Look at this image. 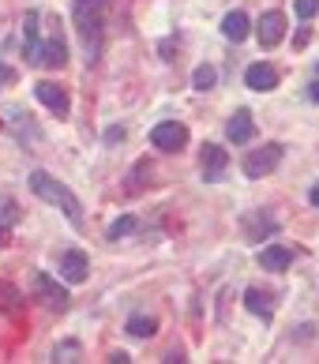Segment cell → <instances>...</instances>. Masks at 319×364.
<instances>
[{
	"mask_svg": "<svg viewBox=\"0 0 319 364\" xmlns=\"http://www.w3.org/2000/svg\"><path fill=\"white\" fill-rule=\"evenodd\" d=\"M293 263V248H286V245H263L259 248V267L263 271H286V267Z\"/></svg>",
	"mask_w": 319,
	"mask_h": 364,
	"instance_id": "16",
	"label": "cell"
},
{
	"mask_svg": "<svg viewBox=\"0 0 319 364\" xmlns=\"http://www.w3.org/2000/svg\"><path fill=\"white\" fill-rule=\"evenodd\" d=\"M256 38H259L263 49H274V46L286 38V11H278V8L263 11L259 23H256Z\"/></svg>",
	"mask_w": 319,
	"mask_h": 364,
	"instance_id": "9",
	"label": "cell"
},
{
	"mask_svg": "<svg viewBox=\"0 0 319 364\" xmlns=\"http://www.w3.org/2000/svg\"><path fill=\"white\" fill-rule=\"evenodd\" d=\"M136 229H139V218H136V214H121V218L109 225V240H124V237L136 233Z\"/></svg>",
	"mask_w": 319,
	"mask_h": 364,
	"instance_id": "23",
	"label": "cell"
},
{
	"mask_svg": "<svg viewBox=\"0 0 319 364\" xmlns=\"http://www.w3.org/2000/svg\"><path fill=\"white\" fill-rule=\"evenodd\" d=\"M26 184H31V192L42 199V203L57 207L75 229H83V207H79V196L72 192L68 184H60L57 177H49L45 169H34L31 177H26Z\"/></svg>",
	"mask_w": 319,
	"mask_h": 364,
	"instance_id": "2",
	"label": "cell"
},
{
	"mask_svg": "<svg viewBox=\"0 0 319 364\" xmlns=\"http://www.w3.org/2000/svg\"><path fill=\"white\" fill-rule=\"evenodd\" d=\"M38 26H42V16L31 8L23 16V57H26V64H38V57H42V34H38Z\"/></svg>",
	"mask_w": 319,
	"mask_h": 364,
	"instance_id": "11",
	"label": "cell"
},
{
	"mask_svg": "<svg viewBox=\"0 0 319 364\" xmlns=\"http://www.w3.org/2000/svg\"><path fill=\"white\" fill-rule=\"evenodd\" d=\"M8 83H16V68L0 60V87H8Z\"/></svg>",
	"mask_w": 319,
	"mask_h": 364,
	"instance_id": "27",
	"label": "cell"
},
{
	"mask_svg": "<svg viewBox=\"0 0 319 364\" xmlns=\"http://www.w3.org/2000/svg\"><path fill=\"white\" fill-rule=\"evenodd\" d=\"M124 331L131 334V338H154L158 334V319L154 316H143V312H136V316H128V323H124Z\"/></svg>",
	"mask_w": 319,
	"mask_h": 364,
	"instance_id": "20",
	"label": "cell"
},
{
	"mask_svg": "<svg viewBox=\"0 0 319 364\" xmlns=\"http://www.w3.org/2000/svg\"><path fill=\"white\" fill-rule=\"evenodd\" d=\"M244 308L256 319H271L274 316V308H278V301H274V293L271 289H259V286H248L244 289Z\"/></svg>",
	"mask_w": 319,
	"mask_h": 364,
	"instance_id": "14",
	"label": "cell"
},
{
	"mask_svg": "<svg viewBox=\"0 0 319 364\" xmlns=\"http://www.w3.org/2000/svg\"><path fill=\"white\" fill-rule=\"evenodd\" d=\"M166 364H177V360H184V349H169V353L162 357Z\"/></svg>",
	"mask_w": 319,
	"mask_h": 364,
	"instance_id": "31",
	"label": "cell"
},
{
	"mask_svg": "<svg viewBox=\"0 0 319 364\" xmlns=\"http://www.w3.org/2000/svg\"><path fill=\"white\" fill-rule=\"evenodd\" d=\"M143 181H151V161H136V169H131V181H128V192H139Z\"/></svg>",
	"mask_w": 319,
	"mask_h": 364,
	"instance_id": "25",
	"label": "cell"
},
{
	"mask_svg": "<svg viewBox=\"0 0 319 364\" xmlns=\"http://www.w3.org/2000/svg\"><path fill=\"white\" fill-rule=\"evenodd\" d=\"M8 124L16 128V136H19V139H31V143L42 139V128H38L34 120H26V117H23V109H16V105L8 109Z\"/></svg>",
	"mask_w": 319,
	"mask_h": 364,
	"instance_id": "18",
	"label": "cell"
},
{
	"mask_svg": "<svg viewBox=\"0 0 319 364\" xmlns=\"http://www.w3.org/2000/svg\"><path fill=\"white\" fill-rule=\"evenodd\" d=\"M109 360H113V364H128V360H131V353H124V349H113Z\"/></svg>",
	"mask_w": 319,
	"mask_h": 364,
	"instance_id": "30",
	"label": "cell"
},
{
	"mask_svg": "<svg viewBox=\"0 0 319 364\" xmlns=\"http://www.w3.org/2000/svg\"><path fill=\"white\" fill-rule=\"evenodd\" d=\"M34 293L42 296V304L53 308V312H64V308H68V301H72L68 289L57 286V278L45 274V271H38V274H34Z\"/></svg>",
	"mask_w": 319,
	"mask_h": 364,
	"instance_id": "10",
	"label": "cell"
},
{
	"mask_svg": "<svg viewBox=\"0 0 319 364\" xmlns=\"http://www.w3.org/2000/svg\"><path fill=\"white\" fill-rule=\"evenodd\" d=\"M308 203H312V207H319V184H315L312 192H308Z\"/></svg>",
	"mask_w": 319,
	"mask_h": 364,
	"instance_id": "32",
	"label": "cell"
},
{
	"mask_svg": "<svg viewBox=\"0 0 319 364\" xmlns=\"http://www.w3.org/2000/svg\"><path fill=\"white\" fill-rule=\"evenodd\" d=\"M293 11H297V19H312L319 11V0H293Z\"/></svg>",
	"mask_w": 319,
	"mask_h": 364,
	"instance_id": "26",
	"label": "cell"
},
{
	"mask_svg": "<svg viewBox=\"0 0 319 364\" xmlns=\"http://www.w3.org/2000/svg\"><path fill=\"white\" fill-rule=\"evenodd\" d=\"M244 87L248 90H259V94H267L278 87V72L271 68L267 60H259V64H248V72H244Z\"/></svg>",
	"mask_w": 319,
	"mask_h": 364,
	"instance_id": "15",
	"label": "cell"
},
{
	"mask_svg": "<svg viewBox=\"0 0 319 364\" xmlns=\"http://www.w3.org/2000/svg\"><path fill=\"white\" fill-rule=\"evenodd\" d=\"M19 222V207H16V199H0V245H4V237H8V229Z\"/></svg>",
	"mask_w": 319,
	"mask_h": 364,
	"instance_id": "21",
	"label": "cell"
},
{
	"mask_svg": "<svg viewBox=\"0 0 319 364\" xmlns=\"http://www.w3.org/2000/svg\"><path fill=\"white\" fill-rule=\"evenodd\" d=\"M79 353H83V349H79V342H75V338H68V342H57V346H53V357H49V360H57V364H72V360H79Z\"/></svg>",
	"mask_w": 319,
	"mask_h": 364,
	"instance_id": "24",
	"label": "cell"
},
{
	"mask_svg": "<svg viewBox=\"0 0 319 364\" xmlns=\"http://www.w3.org/2000/svg\"><path fill=\"white\" fill-rule=\"evenodd\" d=\"M151 146H158V151H166V154H177L188 146V128H184L180 120H162V124H154V132H151Z\"/></svg>",
	"mask_w": 319,
	"mask_h": 364,
	"instance_id": "5",
	"label": "cell"
},
{
	"mask_svg": "<svg viewBox=\"0 0 319 364\" xmlns=\"http://www.w3.org/2000/svg\"><path fill=\"white\" fill-rule=\"evenodd\" d=\"M215 83H218V68H215V64H199V68L192 72V87L195 90H215Z\"/></svg>",
	"mask_w": 319,
	"mask_h": 364,
	"instance_id": "22",
	"label": "cell"
},
{
	"mask_svg": "<svg viewBox=\"0 0 319 364\" xmlns=\"http://www.w3.org/2000/svg\"><path fill=\"white\" fill-rule=\"evenodd\" d=\"M34 98L45 105V109L53 113V117H68L72 113V102H68V90L64 87H57V83H49V79H42V83H34Z\"/></svg>",
	"mask_w": 319,
	"mask_h": 364,
	"instance_id": "8",
	"label": "cell"
},
{
	"mask_svg": "<svg viewBox=\"0 0 319 364\" xmlns=\"http://www.w3.org/2000/svg\"><path fill=\"white\" fill-rule=\"evenodd\" d=\"M222 34L229 38V42H237V46H241L244 38L252 34V19L244 16V11H229V16L222 19Z\"/></svg>",
	"mask_w": 319,
	"mask_h": 364,
	"instance_id": "17",
	"label": "cell"
},
{
	"mask_svg": "<svg viewBox=\"0 0 319 364\" xmlns=\"http://www.w3.org/2000/svg\"><path fill=\"white\" fill-rule=\"evenodd\" d=\"M225 139L237 143V146H244V143L256 139V120H252L248 109H237L229 120H225Z\"/></svg>",
	"mask_w": 319,
	"mask_h": 364,
	"instance_id": "13",
	"label": "cell"
},
{
	"mask_svg": "<svg viewBox=\"0 0 319 364\" xmlns=\"http://www.w3.org/2000/svg\"><path fill=\"white\" fill-rule=\"evenodd\" d=\"M241 229H244V240H248V245H263L267 237L278 233V218H274L267 207H259V210H248V214H244Z\"/></svg>",
	"mask_w": 319,
	"mask_h": 364,
	"instance_id": "4",
	"label": "cell"
},
{
	"mask_svg": "<svg viewBox=\"0 0 319 364\" xmlns=\"http://www.w3.org/2000/svg\"><path fill=\"white\" fill-rule=\"evenodd\" d=\"M26 308V296L11 286V282H4L0 278V312H8V316H19Z\"/></svg>",
	"mask_w": 319,
	"mask_h": 364,
	"instance_id": "19",
	"label": "cell"
},
{
	"mask_svg": "<svg viewBox=\"0 0 319 364\" xmlns=\"http://www.w3.org/2000/svg\"><path fill=\"white\" fill-rule=\"evenodd\" d=\"M304 98H308V102H315V105H319V79H312V83L304 87Z\"/></svg>",
	"mask_w": 319,
	"mask_h": 364,
	"instance_id": "29",
	"label": "cell"
},
{
	"mask_svg": "<svg viewBox=\"0 0 319 364\" xmlns=\"http://www.w3.org/2000/svg\"><path fill=\"white\" fill-rule=\"evenodd\" d=\"M199 169H203V181L207 184H218L225 177V169H229V151L218 143H207L203 154H199Z\"/></svg>",
	"mask_w": 319,
	"mask_h": 364,
	"instance_id": "7",
	"label": "cell"
},
{
	"mask_svg": "<svg viewBox=\"0 0 319 364\" xmlns=\"http://www.w3.org/2000/svg\"><path fill=\"white\" fill-rule=\"evenodd\" d=\"M38 64H42V68H53V72L68 64V42H64L60 31H53L42 42V57H38Z\"/></svg>",
	"mask_w": 319,
	"mask_h": 364,
	"instance_id": "12",
	"label": "cell"
},
{
	"mask_svg": "<svg viewBox=\"0 0 319 364\" xmlns=\"http://www.w3.org/2000/svg\"><path fill=\"white\" fill-rule=\"evenodd\" d=\"M105 143H124V128L117 124V128H105V136H102Z\"/></svg>",
	"mask_w": 319,
	"mask_h": 364,
	"instance_id": "28",
	"label": "cell"
},
{
	"mask_svg": "<svg viewBox=\"0 0 319 364\" xmlns=\"http://www.w3.org/2000/svg\"><path fill=\"white\" fill-rule=\"evenodd\" d=\"M72 23L83 42L87 64H98L105 53V26H109V0H72Z\"/></svg>",
	"mask_w": 319,
	"mask_h": 364,
	"instance_id": "1",
	"label": "cell"
},
{
	"mask_svg": "<svg viewBox=\"0 0 319 364\" xmlns=\"http://www.w3.org/2000/svg\"><path fill=\"white\" fill-rule=\"evenodd\" d=\"M282 158H286V146L282 143H267V146H256L248 158H244V177L248 181H263V177H271V173L282 166Z\"/></svg>",
	"mask_w": 319,
	"mask_h": 364,
	"instance_id": "3",
	"label": "cell"
},
{
	"mask_svg": "<svg viewBox=\"0 0 319 364\" xmlns=\"http://www.w3.org/2000/svg\"><path fill=\"white\" fill-rule=\"evenodd\" d=\"M57 274L68 282V286H83L87 274H90V259L83 248H64L60 259H57Z\"/></svg>",
	"mask_w": 319,
	"mask_h": 364,
	"instance_id": "6",
	"label": "cell"
}]
</instances>
